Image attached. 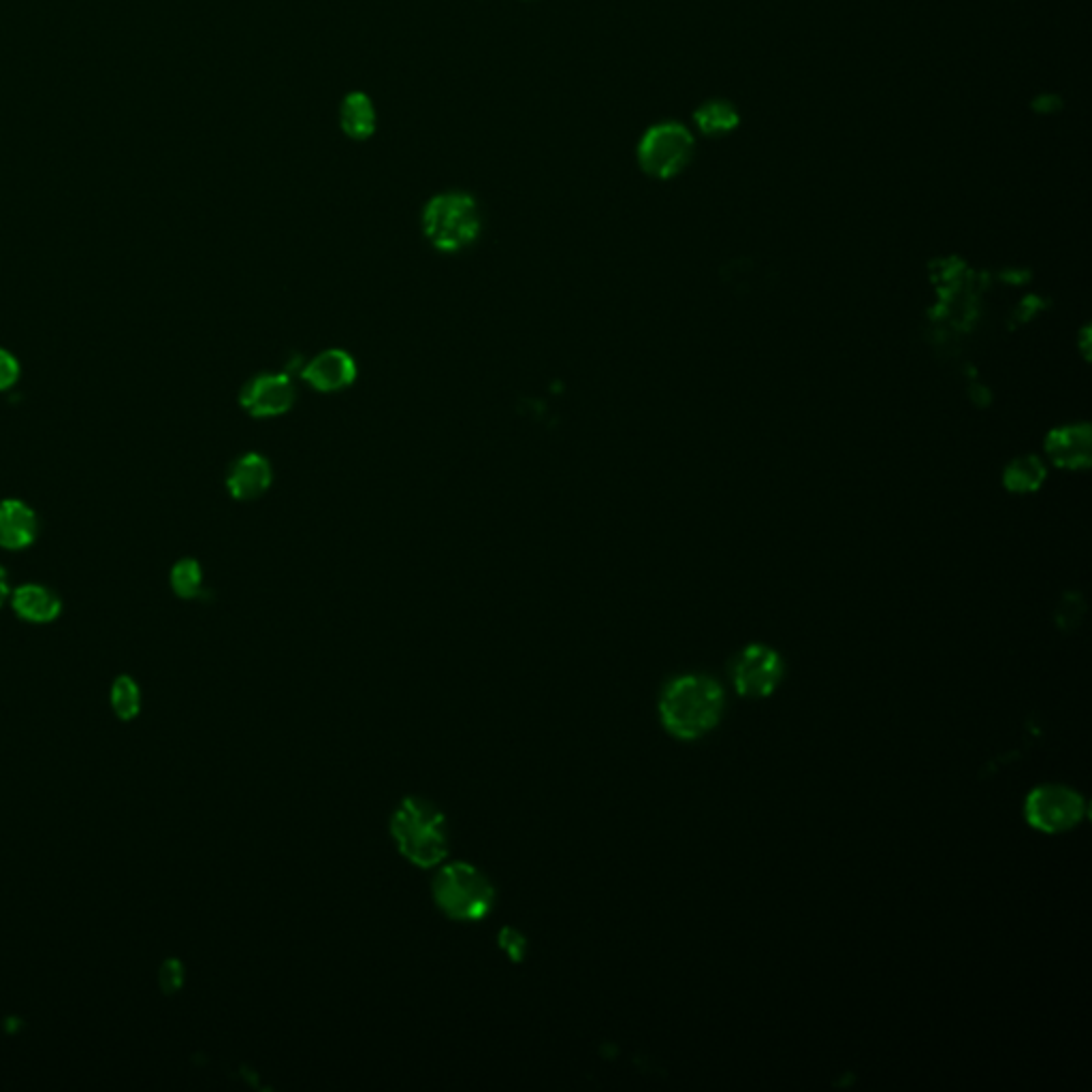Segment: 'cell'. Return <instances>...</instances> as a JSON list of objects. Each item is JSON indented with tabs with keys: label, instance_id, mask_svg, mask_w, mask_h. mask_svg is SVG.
I'll return each mask as SVG.
<instances>
[{
	"label": "cell",
	"instance_id": "1",
	"mask_svg": "<svg viewBox=\"0 0 1092 1092\" xmlns=\"http://www.w3.org/2000/svg\"><path fill=\"white\" fill-rule=\"evenodd\" d=\"M723 713V689L704 675H687L662 693L660 715L664 728L682 741L700 738L717 725Z\"/></svg>",
	"mask_w": 1092,
	"mask_h": 1092
},
{
	"label": "cell",
	"instance_id": "4",
	"mask_svg": "<svg viewBox=\"0 0 1092 1092\" xmlns=\"http://www.w3.org/2000/svg\"><path fill=\"white\" fill-rule=\"evenodd\" d=\"M437 909L457 922H480L495 905V888L476 866L452 862L442 866L433 879Z\"/></svg>",
	"mask_w": 1092,
	"mask_h": 1092
},
{
	"label": "cell",
	"instance_id": "21",
	"mask_svg": "<svg viewBox=\"0 0 1092 1092\" xmlns=\"http://www.w3.org/2000/svg\"><path fill=\"white\" fill-rule=\"evenodd\" d=\"M502 948L513 958H519V956L523 958V937L517 935L515 931H506V933H502Z\"/></svg>",
	"mask_w": 1092,
	"mask_h": 1092
},
{
	"label": "cell",
	"instance_id": "5",
	"mask_svg": "<svg viewBox=\"0 0 1092 1092\" xmlns=\"http://www.w3.org/2000/svg\"><path fill=\"white\" fill-rule=\"evenodd\" d=\"M693 154V139L689 131L675 125L651 127L638 143V162L643 171L658 179H669L681 173Z\"/></svg>",
	"mask_w": 1092,
	"mask_h": 1092
},
{
	"label": "cell",
	"instance_id": "11",
	"mask_svg": "<svg viewBox=\"0 0 1092 1092\" xmlns=\"http://www.w3.org/2000/svg\"><path fill=\"white\" fill-rule=\"evenodd\" d=\"M1048 457L1065 470H1082L1091 463V429L1087 425H1065L1046 440Z\"/></svg>",
	"mask_w": 1092,
	"mask_h": 1092
},
{
	"label": "cell",
	"instance_id": "12",
	"mask_svg": "<svg viewBox=\"0 0 1092 1092\" xmlns=\"http://www.w3.org/2000/svg\"><path fill=\"white\" fill-rule=\"evenodd\" d=\"M17 617L30 623H49L60 615V598L41 585H21L11 598Z\"/></svg>",
	"mask_w": 1092,
	"mask_h": 1092
},
{
	"label": "cell",
	"instance_id": "6",
	"mask_svg": "<svg viewBox=\"0 0 1092 1092\" xmlns=\"http://www.w3.org/2000/svg\"><path fill=\"white\" fill-rule=\"evenodd\" d=\"M1024 814L1033 828L1059 834L1072 830L1087 816L1084 799L1063 786H1041L1035 788L1024 803Z\"/></svg>",
	"mask_w": 1092,
	"mask_h": 1092
},
{
	"label": "cell",
	"instance_id": "17",
	"mask_svg": "<svg viewBox=\"0 0 1092 1092\" xmlns=\"http://www.w3.org/2000/svg\"><path fill=\"white\" fill-rule=\"evenodd\" d=\"M112 708L118 719L133 721L141 713V689L135 679L123 675L112 685Z\"/></svg>",
	"mask_w": 1092,
	"mask_h": 1092
},
{
	"label": "cell",
	"instance_id": "18",
	"mask_svg": "<svg viewBox=\"0 0 1092 1092\" xmlns=\"http://www.w3.org/2000/svg\"><path fill=\"white\" fill-rule=\"evenodd\" d=\"M171 587L184 600L197 598L201 593V587H203L201 565L195 559H182V561H177L173 565V570H171Z\"/></svg>",
	"mask_w": 1092,
	"mask_h": 1092
},
{
	"label": "cell",
	"instance_id": "2",
	"mask_svg": "<svg viewBox=\"0 0 1092 1092\" xmlns=\"http://www.w3.org/2000/svg\"><path fill=\"white\" fill-rule=\"evenodd\" d=\"M391 836L398 851L420 868L440 866L448 853L444 814L420 796L404 799L391 816Z\"/></svg>",
	"mask_w": 1092,
	"mask_h": 1092
},
{
	"label": "cell",
	"instance_id": "19",
	"mask_svg": "<svg viewBox=\"0 0 1092 1092\" xmlns=\"http://www.w3.org/2000/svg\"><path fill=\"white\" fill-rule=\"evenodd\" d=\"M184 983V966L179 960L169 958L158 971V986L164 994H175Z\"/></svg>",
	"mask_w": 1092,
	"mask_h": 1092
},
{
	"label": "cell",
	"instance_id": "8",
	"mask_svg": "<svg viewBox=\"0 0 1092 1092\" xmlns=\"http://www.w3.org/2000/svg\"><path fill=\"white\" fill-rule=\"evenodd\" d=\"M297 389L286 374H261L246 383L240 404L255 418L282 416L294 406Z\"/></svg>",
	"mask_w": 1092,
	"mask_h": 1092
},
{
	"label": "cell",
	"instance_id": "10",
	"mask_svg": "<svg viewBox=\"0 0 1092 1092\" xmlns=\"http://www.w3.org/2000/svg\"><path fill=\"white\" fill-rule=\"evenodd\" d=\"M273 472L270 461L259 452H246L240 457L227 476L229 493L240 502H250L268 493L272 487Z\"/></svg>",
	"mask_w": 1092,
	"mask_h": 1092
},
{
	"label": "cell",
	"instance_id": "14",
	"mask_svg": "<svg viewBox=\"0 0 1092 1092\" xmlns=\"http://www.w3.org/2000/svg\"><path fill=\"white\" fill-rule=\"evenodd\" d=\"M37 536V517L34 513L17 500L0 502V546L4 548H24Z\"/></svg>",
	"mask_w": 1092,
	"mask_h": 1092
},
{
	"label": "cell",
	"instance_id": "3",
	"mask_svg": "<svg viewBox=\"0 0 1092 1092\" xmlns=\"http://www.w3.org/2000/svg\"><path fill=\"white\" fill-rule=\"evenodd\" d=\"M420 227L427 242L440 253H461L470 248L483 231L478 201L461 190H448L431 197L420 214Z\"/></svg>",
	"mask_w": 1092,
	"mask_h": 1092
},
{
	"label": "cell",
	"instance_id": "9",
	"mask_svg": "<svg viewBox=\"0 0 1092 1092\" xmlns=\"http://www.w3.org/2000/svg\"><path fill=\"white\" fill-rule=\"evenodd\" d=\"M301 378L320 393H337L357 380V363L342 348H329L301 368Z\"/></svg>",
	"mask_w": 1092,
	"mask_h": 1092
},
{
	"label": "cell",
	"instance_id": "7",
	"mask_svg": "<svg viewBox=\"0 0 1092 1092\" xmlns=\"http://www.w3.org/2000/svg\"><path fill=\"white\" fill-rule=\"evenodd\" d=\"M784 677L781 658L764 647L751 645L743 649L732 666V679L741 695L745 698H766L771 695Z\"/></svg>",
	"mask_w": 1092,
	"mask_h": 1092
},
{
	"label": "cell",
	"instance_id": "16",
	"mask_svg": "<svg viewBox=\"0 0 1092 1092\" xmlns=\"http://www.w3.org/2000/svg\"><path fill=\"white\" fill-rule=\"evenodd\" d=\"M698 118V127L706 133V135H721V133H728L736 127L738 123V114L732 105H728L725 101H710L706 105H702L695 114Z\"/></svg>",
	"mask_w": 1092,
	"mask_h": 1092
},
{
	"label": "cell",
	"instance_id": "20",
	"mask_svg": "<svg viewBox=\"0 0 1092 1092\" xmlns=\"http://www.w3.org/2000/svg\"><path fill=\"white\" fill-rule=\"evenodd\" d=\"M19 378V363L6 350L0 348V391H6Z\"/></svg>",
	"mask_w": 1092,
	"mask_h": 1092
},
{
	"label": "cell",
	"instance_id": "22",
	"mask_svg": "<svg viewBox=\"0 0 1092 1092\" xmlns=\"http://www.w3.org/2000/svg\"><path fill=\"white\" fill-rule=\"evenodd\" d=\"M9 598V583H6V574L4 570L0 567V606L4 604V600Z\"/></svg>",
	"mask_w": 1092,
	"mask_h": 1092
},
{
	"label": "cell",
	"instance_id": "15",
	"mask_svg": "<svg viewBox=\"0 0 1092 1092\" xmlns=\"http://www.w3.org/2000/svg\"><path fill=\"white\" fill-rule=\"evenodd\" d=\"M1046 468L1037 457H1018L1005 468V485L1009 491L1029 493L1044 485Z\"/></svg>",
	"mask_w": 1092,
	"mask_h": 1092
},
{
	"label": "cell",
	"instance_id": "13",
	"mask_svg": "<svg viewBox=\"0 0 1092 1092\" xmlns=\"http://www.w3.org/2000/svg\"><path fill=\"white\" fill-rule=\"evenodd\" d=\"M340 127L353 141H368L376 133L378 114L374 101L365 92H350L340 105Z\"/></svg>",
	"mask_w": 1092,
	"mask_h": 1092
}]
</instances>
